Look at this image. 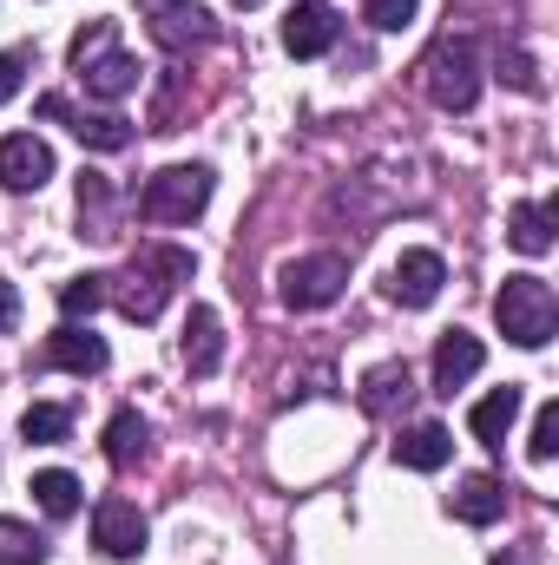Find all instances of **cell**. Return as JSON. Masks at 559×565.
<instances>
[{
	"label": "cell",
	"mask_w": 559,
	"mask_h": 565,
	"mask_svg": "<svg viewBox=\"0 0 559 565\" xmlns=\"http://www.w3.org/2000/svg\"><path fill=\"white\" fill-rule=\"evenodd\" d=\"M184 277H191V250L151 244V250H139L119 277H106V302H119V316H133V322H158L165 296Z\"/></svg>",
	"instance_id": "obj_1"
},
{
	"label": "cell",
	"mask_w": 559,
	"mask_h": 565,
	"mask_svg": "<svg viewBox=\"0 0 559 565\" xmlns=\"http://www.w3.org/2000/svg\"><path fill=\"white\" fill-rule=\"evenodd\" d=\"M73 73L86 79L93 99H126L139 86V60L119 46V26L113 20H86L73 33Z\"/></svg>",
	"instance_id": "obj_2"
},
{
	"label": "cell",
	"mask_w": 559,
	"mask_h": 565,
	"mask_svg": "<svg viewBox=\"0 0 559 565\" xmlns=\"http://www.w3.org/2000/svg\"><path fill=\"white\" fill-rule=\"evenodd\" d=\"M494 322H500V335H507V342H520V349H547V342H553V329H559L553 282L507 277V282H500V296H494Z\"/></svg>",
	"instance_id": "obj_3"
},
{
	"label": "cell",
	"mask_w": 559,
	"mask_h": 565,
	"mask_svg": "<svg viewBox=\"0 0 559 565\" xmlns=\"http://www.w3.org/2000/svg\"><path fill=\"white\" fill-rule=\"evenodd\" d=\"M211 164H165L158 178H145L139 191V217L145 224H191L211 204Z\"/></svg>",
	"instance_id": "obj_4"
},
{
	"label": "cell",
	"mask_w": 559,
	"mask_h": 565,
	"mask_svg": "<svg viewBox=\"0 0 559 565\" xmlns=\"http://www.w3.org/2000/svg\"><path fill=\"white\" fill-rule=\"evenodd\" d=\"M421 86H428V99L441 113H467L481 99V53H474V40H441L428 53V66H421Z\"/></svg>",
	"instance_id": "obj_5"
},
{
	"label": "cell",
	"mask_w": 559,
	"mask_h": 565,
	"mask_svg": "<svg viewBox=\"0 0 559 565\" xmlns=\"http://www.w3.org/2000/svg\"><path fill=\"white\" fill-rule=\"evenodd\" d=\"M342 282H349V264H342L336 250H316V257L283 264L277 296L289 302V309H329V302L342 296Z\"/></svg>",
	"instance_id": "obj_6"
},
{
	"label": "cell",
	"mask_w": 559,
	"mask_h": 565,
	"mask_svg": "<svg viewBox=\"0 0 559 565\" xmlns=\"http://www.w3.org/2000/svg\"><path fill=\"white\" fill-rule=\"evenodd\" d=\"M145 13H151V40H158L165 53L204 46V40L218 33V20H211L198 0H145Z\"/></svg>",
	"instance_id": "obj_7"
},
{
	"label": "cell",
	"mask_w": 559,
	"mask_h": 565,
	"mask_svg": "<svg viewBox=\"0 0 559 565\" xmlns=\"http://www.w3.org/2000/svg\"><path fill=\"white\" fill-rule=\"evenodd\" d=\"M40 119H66L73 139L93 145V151H126V145H133V119H119V113H80V106L60 99V93L40 99Z\"/></svg>",
	"instance_id": "obj_8"
},
{
	"label": "cell",
	"mask_w": 559,
	"mask_h": 565,
	"mask_svg": "<svg viewBox=\"0 0 559 565\" xmlns=\"http://www.w3.org/2000/svg\"><path fill=\"white\" fill-rule=\"evenodd\" d=\"M336 33H342V20H336L329 0H296L289 20H283V53L289 60H316V53L336 46Z\"/></svg>",
	"instance_id": "obj_9"
},
{
	"label": "cell",
	"mask_w": 559,
	"mask_h": 565,
	"mask_svg": "<svg viewBox=\"0 0 559 565\" xmlns=\"http://www.w3.org/2000/svg\"><path fill=\"white\" fill-rule=\"evenodd\" d=\"M93 546L106 559H139L145 553V513L133 500H99L93 507Z\"/></svg>",
	"instance_id": "obj_10"
},
{
	"label": "cell",
	"mask_w": 559,
	"mask_h": 565,
	"mask_svg": "<svg viewBox=\"0 0 559 565\" xmlns=\"http://www.w3.org/2000/svg\"><path fill=\"white\" fill-rule=\"evenodd\" d=\"M441 282H447V264H441L434 250H402L395 270H389V296H395L402 309H428V302L441 296Z\"/></svg>",
	"instance_id": "obj_11"
},
{
	"label": "cell",
	"mask_w": 559,
	"mask_h": 565,
	"mask_svg": "<svg viewBox=\"0 0 559 565\" xmlns=\"http://www.w3.org/2000/svg\"><path fill=\"white\" fill-rule=\"evenodd\" d=\"M113 362V349L93 335V329H80V322H66L60 335H46V349H40V369H73V375H99Z\"/></svg>",
	"instance_id": "obj_12"
},
{
	"label": "cell",
	"mask_w": 559,
	"mask_h": 565,
	"mask_svg": "<svg viewBox=\"0 0 559 565\" xmlns=\"http://www.w3.org/2000/svg\"><path fill=\"white\" fill-rule=\"evenodd\" d=\"M46 178H53V151H46V139H33V132L0 139V184H7V191H40Z\"/></svg>",
	"instance_id": "obj_13"
},
{
	"label": "cell",
	"mask_w": 559,
	"mask_h": 565,
	"mask_svg": "<svg viewBox=\"0 0 559 565\" xmlns=\"http://www.w3.org/2000/svg\"><path fill=\"white\" fill-rule=\"evenodd\" d=\"M481 362H487L481 335H467V329H447V335L434 342V395H454L461 382H474V375H481Z\"/></svg>",
	"instance_id": "obj_14"
},
{
	"label": "cell",
	"mask_w": 559,
	"mask_h": 565,
	"mask_svg": "<svg viewBox=\"0 0 559 565\" xmlns=\"http://www.w3.org/2000/svg\"><path fill=\"white\" fill-rule=\"evenodd\" d=\"M218 362H224V322H218L211 302H191V316H184V369L218 375Z\"/></svg>",
	"instance_id": "obj_15"
},
{
	"label": "cell",
	"mask_w": 559,
	"mask_h": 565,
	"mask_svg": "<svg viewBox=\"0 0 559 565\" xmlns=\"http://www.w3.org/2000/svg\"><path fill=\"white\" fill-rule=\"evenodd\" d=\"M520 408H527V395L507 382V388H494V395H481L474 402V415H467V427H474V440L481 447H507V434H514V422H520Z\"/></svg>",
	"instance_id": "obj_16"
},
{
	"label": "cell",
	"mask_w": 559,
	"mask_h": 565,
	"mask_svg": "<svg viewBox=\"0 0 559 565\" xmlns=\"http://www.w3.org/2000/svg\"><path fill=\"white\" fill-rule=\"evenodd\" d=\"M447 507H454V520H467V526H494V520L507 513V487H500L494 473H467Z\"/></svg>",
	"instance_id": "obj_17"
},
{
	"label": "cell",
	"mask_w": 559,
	"mask_h": 565,
	"mask_svg": "<svg viewBox=\"0 0 559 565\" xmlns=\"http://www.w3.org/2000/svg\"><path fill=\"white\" fill-rule=\"evenodd\" d=\"M395 460H402L409 473H434V467L454 460V434H447L441 422H421V427H409V434L395 440Z\"/></svg>",
	"instance_id": "obj_18"
},
{
	"label": "cell",
	"mask_w": 559,
	"mask_h": 565,
	"mask_svg": "<svg viewBox=\"0 0 559 565\" xmlns=\"http://www.w3.org/2000/svg\"><path fill=\"white\" fill-rule=\"evenodd\" d=\"M553 224H559V204H514V217H507V244L514 250H527V257H547L553 250Z\"/></svg>",
	"instance_id": "obj_19"
},
{
	"label": "cell",
	"mask_w": 559,
	"mask_h": 565,
	"mask_svg": "<svg viewBox=\"0 0 559 565\" xmlns=\"http://www.w3.org/2000/svg\"><path fill=\"white\" fill-rule=\"evenodd\" d=\"M409 395H415L409 362H382V369L362 375V408H369V415H395V408H409Z\"/></svg>",
	"instance_id": "obj_20"
},
{
	"label": "cell",
	"mask_w": 559,
	"mask_h": 565,
	"mask_svg": "<svg viewBox=\"0 0 559 565\" xmlns=\"http://www.w3.org/2000/svg\"><path fill=\"white\" fill-rule=\"evenodd\" d=\"M145 440H151L145 415L139 408H119V415L106 422V460H113V467H133V460L145 454Z\"/></svg>",
	"instance_id": "obj_21"
},
{
	"label": "cell",
	"mask_w": 559,
	"mask_h": 565,
	"mask_svg": "<svg viewBox=\"0 0 559 565\" xmlns=\"http://www.w3.org/2000/svg\"><path fill=\"white\" fill-rule=\"evenodd\" d=\"M33 500H40L46 520H73L80 513V480L66 467H46V473H33Z\"/></svg>",
	"instance_id": "obj_22"
},
{
	"label": "cell",
	"mask_w": 559,
	"mask_h": 565,
	"mask_svg": "<svg viewBox=\"0 0 559 565\" xmlns=\"http://www.w3.org/2000/svg\"><path fill=\"white\" fill-rule=\"evenodd\" d=\"M80 217H86V237H113V184L99 171H80Z\"/></svg>",
	"instance_id": "obj_23"
},
{
	"label": "cell",
	"mask_w": 559,
	"mask_h": 565,
	"mask_svg": "<svg viewBox=\"0 0 559 565\" xmlns=\"http://www.w3.org/2000/svg\"><path fill=\"white\" fill-rule=\"evenodd\" d=\"M20 434H27L33 447H53V440L73 434V408H60V402H33V408L20 415Z\"/></svg>",
	"instance_id": "obj_24"
},
{
	"label": "cell",
	"mask_w": 559,
	"mask_h": 565,
	"mask_svg": "<svg viewBox=\"0 0 559 565\" xmlns=\"http://www.w3.org/2000/svg\"><path fill=\"white\" fill-rule=\"evenodd\" d=\"M0 565H46V540L27 520H0Z\"/></svg>",
	"instance_id": "obj_25"
},
{
	"label": "cell",
	"mask_w": 559,
	"mask_h": 565,
	"mask_svg": "<svg viewBox=\"0 0 559 565\" xmlns=\"http://www.w3.org/2000/svg\"><path fill=\"white\" fill-rule=\"evenodd\" d=\"M99 302H106V277H73V282H60V316H66V322L93 316Z\"/></svg>",
	"instance_id": "obj_26"
},
{
	"label": "cell",
	"mask_w": 559,
	"mask_h": 565,
	"mask_svg": "<svg viewBox=\"0 0 559 565\" xmlns=\"http://www.w3.org/2000/svg\"><path fill=\"white\" fill-rule=\"evenodd\" d=\"M527 454L547 467L559 454V402H540V415H534V440H527Z\"/></svg>",
	"instance_id": "obj_27"
},
{
	"label": "cell",
	"mask_w": 559,
	"mask_h": 565,
	"mask_svg": "<svg viewBox=\"0 0 559 565\" xmlns=\"http://www.w3.org/2000/svg\"><path fill=\"white\" fill-rule=\"evenodd\" d=\"M362 20H369L376 33H402V26L415 20V0H362Z\"/></svg>",
	"instance_id": "obj_28"
},
{
	"label": "cell",
	"mask_w": 559,
	"mask_h": 565,
	"mask_svg": "<svg viewBox=\"0 0 559 565\" xmlns=\"http://www.w3.org/2000/svg\"><path fill=\"white\" fill-rule=\"evenodd\" d=\"M20 73H27V60H20V53H0V106L20 93Z\"/></svg>",
	"instance_id": "obj_29"
},
{
	"label": "cell",
	"mask_w": 559,
	"mask_h": 565,
	"mask_svg": "<svg viewBox=\"0 0 559 565\" xmlns=\"http://www.w3.org/2000/svg\"><path fill=\"white\" fill-rule=\"evenodd\" d=\"M13 316H20V296H13V282H0V335L13 329Z\"/></svg>",
	"instance_id": "obj_30"
},
{
	"label": "cell",
	"mask_w": 559,
	"mask_h": 565,
	"mask_svg": "<svg viewBox=\"0 0 559 565\" xmlns=\"http://www.w3.org/2000/svg\"><path fill=\"white\" fill-rule=\"evenodd\" d=\"M238 7H264V0H238Z\"/></svg>",
	"instance_id": "obj_31"
}]
</instances>
